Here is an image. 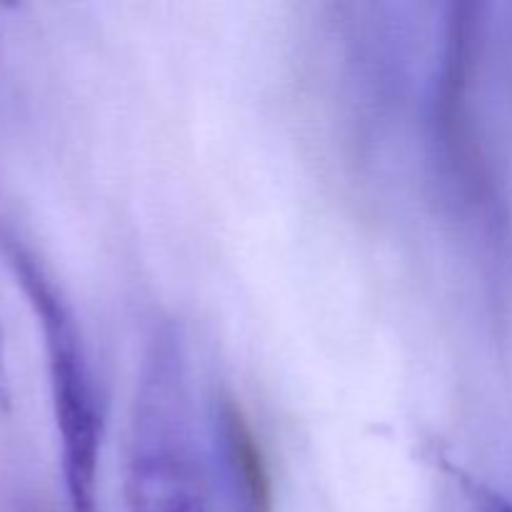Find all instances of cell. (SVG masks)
<instances>
[{
  "label": "cell",
  "instance_id": "6da1fadb",
  "mask_svg": "<svg viewBox=\"0 0 512 512\" xmlns=\"http://www.w3.org/2000/svg\"><path fill=\"white\" fill-rule=\"evenodd\" d=\"M185 355L173 325L155 330L140 370L125 463L128 512H208L193 445Z\"/></svg>",
  "mask_w": 512,
  "mask_h": 512
},
{
  "label": "cell",
  "instance_id": "7a4b0ae2",
  "mask_svg": "<svg viewBox=\"0 0 512 512\" xmlns=\"http://www.w3.org/2000/svg\"><path fill=\"white\" fill-rule=\"evenodd\" d=\"M10 263L43 333L50 405L58 433L60 473L68 508L70 512H98L103 415L83 338L68 303L45 270L18 245L10 248Z\"/></svg>",
  "mask_w": 512,
  "mask_h": 512
},
{
  "label": "cell",
  "instance_id": "3957f363",
  "mask_svg": "<svg viewBox=\"0 0 512 512\" xmlns=\"http://www.w3.org/2000/svg\"><path fill=\"white\" fill-rule=\"evenodd\" d=\"M215 440L240 512H273L275 490L268 458L243 405L230 393L215 398Z\"/></svg>",
  "mask_w": 512,
  "mask_h": 512
}]
</instances>
